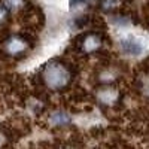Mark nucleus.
<instances>
[{"instance_id":"f257e3e1","label":"nucleus","mask_w":149,"mask_h":149,"mask_svg":"<svg viewBox=\"0 0 149 149\" xmlns=\"http://www.w3.org/2000/svg\"><path fill=\"white\" fill-rule=\"evenodd\" d=\"M42 79L48 88L58 91L66 88L72 82V72L66 64L60 63V61H51L43 67Z\"/></svg>"},{"instance_id":"f03ea898","label":"nucleus","mask_w":149,"mask_h":149,"mask_svg":"<svg viewBox=\"0 0 149 149\" xmlns=\"http://www.w3.org/2000/svg\"><path fill=\"white\" fill-rule=\"evenodd\" d=\"M103 40L100 34L97 33H88L82 37V42H81V51L85 52V54H93L95 52L97 49H100Z\"/></svg>"},{"instance_id":"7ed1b4c3","label":"nucleus","mask_w":149,"mask_h":149,"mask_svg":"<svg viewBox=\"0 0 149 149\" xmlns=\"http://www.w3.org/2000/svg\"><path fill=\"white\" fill-rule=\"evenodd\" d=\"M27 46H29L27 40L24 39V37H21V36H12L5 43L6 52L10 54V55H19V54H22L27 49Z\"/></svg>"},{"instance_id":"20e7f679","label":"nucleus","mask_w":149,"mask_h":149,"mask_svg":"<svg viewBox=\"0 0 149 149\" xmlns=\"http://www.w3.org/2000/svg\"><path fill=\"white\" fill-rule=\"evenodd\" d=\"M121 48H122V51L128 55H139L142 52V45L137 39H134V37H125V39H122Z\"/></svg>"},{"instance_id":"39448f33","label":"nucleus","mask_w":149,"mask_h":149,"mask_svg":"<svg viewBox=\"0 0 149 149\" xmlns=\"http://www.w3.org/2000/svg\"><path fill=\"white\" fill-rule=\"evenodd\" d=\"M118 98V93L113 88H106L102 93H98V100L103 103H112Z\"/></svg>"},{"instance_id":"423d86ee","label":"nucleus","mask_w":149,"mask_h":149,"mask_svg":"<svg viewBox=\"0 0 149 149\" xmlns=\"http://www.w3.org/2000/svg\"><path fill=\"white\" fill-rule=\"evenodd\" d=\"M52 122L55 124V125H64V124L69 122V116L66 113H63V112H57V113L52 116Z\"/></svg>"},{"instance_id":"0eeeda50","label":"nucleus","mask_w":149,"mask_h":149,"mask_svg":"<svg viewBox=\"0 0 149 149\" xmlns=\"http://www.w3.org/2000/svg\"><path fill=\"white\" fill-rule=\"evenodd\" d=\"M90 0H70V10H79L82 8H86Z\"/></svg>"},{"instance_id":"6e6552de","label":"nucleus","mask_w":149,"mask_h":149,"mask_svg":"<svg viewBox=\"0 0 149 149\" xmlns=\"http://www.w3.org/2000/svg\"><path fill=\"white\" fill-rule=\"evenodd\" d=\"M3 3H5V9H18L22 6L24 3V0H3Z\"/></svg>"},{"instance_id":"1a4fd4ad","label":"nucleus","mask_w":149,"mask_h":149,"mask_svg":"<svg viewBox=\"0 0 149 149\" xmlns=\"http://www.w3.org/2000/svg\"><path fill=\"white\" fill-rule=\"evenodd\" d=\"M118 5H119V0H103V3H102V6H103L104 10L115 9Z\"/></svg>"},{"instance_id":"9d476101","label":"nucleus","mask_w":149,"mask_h":149,"mask_svg":"<svg viewBox=\"0 0 149 149\" xmlns=\"http://www.w3.org/2000/svg\"><path fill=\"white\" fill-rule=\"evenodd\" d=\"M6 17H8V10L5 9V6H0V22L5 21Z\"/></svg>"},{"instance_id":"9b49d317","label":"nucleus","mask_w":149,"mask_h":149,"mask_svg":"<svg viewBox=\"0 0 149 149\" xmlns=\"http://www.w3.org/2000/svg\"><path fill=\"white\" fill-rule=\"evenodd\" d=\"M145 93H146V94H149V84H148V85H145Z\"/></svg>"}]
</instances>
